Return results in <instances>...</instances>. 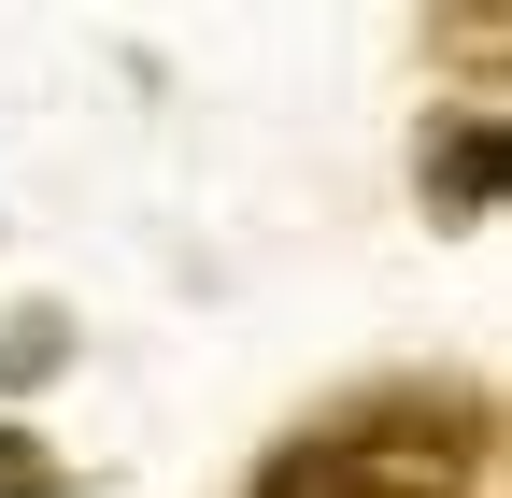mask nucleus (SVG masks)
<instances>
[{
    "label": "nucleus",
    "mask_w": 512,
    "mask_h": 498,
    "mask_svg": "<svg viewBox=\"0 0 512 498\" xmlns=\"http://www.w3.org/2000/svg\"><path fill=\"white\" fill-rule=\"evenodd\" d=\"M0 498H72V484H57V456H29L15 427H0Z\"/></svg>",
    "instance_id": "nucleus-3"
},
{
    "label": "nucleus",
    "mask_w": 512,
    "mask_h": 498,
    "mask_svg": "<svg viewBox=\"0 0 512 498\" xmlns=\"http://www.w3.org/2000/svg\"><path fill=\"white\" fill-rule=\"evenodd\" d=\"M470 484H484V399H441V385L342 399L256 470V498H470Z\"/></svg>",
    "instance_id": "nucleus-1"
},
{
    "label": "nucleus",
    "mask_w": 512,
    "mask_h": 498,
    "mask_svg": "<svg viewBox=\"0 0 512 498\" xmlns=\"http://www.w3.org/2000/svg\"><path fill=\"white\" fill-rule=\"evenodd\" d=\"M427 200L441 214H484L498 200V129H484V114H456V143H427Z\"/></svg>",
    "instance_id": "nucleus-2"
}]
</instances>
